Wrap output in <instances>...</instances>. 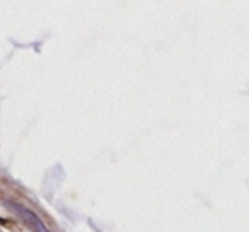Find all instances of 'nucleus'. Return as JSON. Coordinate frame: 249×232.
Instances as JSON below:
<instances>
[{
  "label": "nucleus",
  "instance_id": "f257e3e1",
  "mask_svg": "<svg viewBox=\"0 0 249 232\" xmlns=\"http://www.w3.org/2000/svg\"><path fill=\"white\" fill-rule=\"evenodd\" d=\"M9 207L14 208L16 214H18L19 217H21L22 220H24L26 224H28L29 227H31L35 232H50V231H48V227L45 225V222H43L41 218H39L38 215L35 214V212H31L29 208H26L24 205L12 203V201H9Z\"/></svg>",
  "mask_w": 249,
  "mask_h": 232
}]
</instances>
